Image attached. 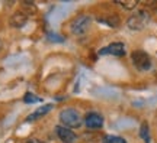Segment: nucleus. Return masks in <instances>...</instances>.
Masks as SVG:
<instances>
[{
    "mask_svg": "<svg viewBox=\"0 0 157 143\" xmlns=\"http://www.w3.org/2000/svg\"><path fill=\"white\" fill-rule=\"evenodd\" d=\"M99 55H113V56H124L125 55V46L121 42H113V44L105 46L103 49L99 51Z\"/></svg>",
    "mask_w": 157,
    "mask_h": 143,
    "instance_id": "5",
    "label": "nucleus"
},
{
    "mask_svg": "<svg viewBox=\"0 0 157 143\" xmlns=\"http://www.w3.org/2000/svg\"><path fill=\"white\" fill-rule=\"evenodd\" d=\"M25 103H36V101H41V98H38V97H35L34 94L28 93L26 95H25Z\"/></svg>",
    "mask_w": 157,
    "mask_h": 143,
    "instance_id": "14",
    "label": "nucleus"
},
{
    "mask_svg": "<svg viewBox=\"0 0 157 143\" xmlns=\"http://www.w3.org/2000/svg\"><path fill=\"white\" fill-rule=\"evenodd\" d=\"M60 121L64 124V127H73V129H76V127L82 126L83 117L74 109H64L60 113Z\"/></svg>",
    "mask_w": 157,
    "mask_h": 143,
    "instance_id": "1",
    "label": "nucleus"
},
{
    "mask_svg": "<svg viewBox=\"0 0 157 143\" xmlns=\"http://www.w3.org/2000/svg\"><path fill=\"white\" fill-rule=\"evenodd\" d=\"M84 123H86V126L89 129L96 130V129H101L103 126V117L99 113H96V111H90V113L84 116Z\"/></svg>",
    "mask_w": 157,
    "mask_h": 143,
    "instance_id": "6",
    "label": "nucleus"
},
{
    "mask_svg": "<svg viewBox=\"0 0 157 143\" xmlns=\"http://www.w3.org/2000/svg\"><path fill=\"white\" fill-rule=\"evenodd\" d=\"M56 133H57V136H58V139H60L63 143H74L77 140L76 133H73L70 129H67V127H64V126H57Z\"/></svg>",
    "mask_w": 157,
    "mask_h": 143,
    "instance_id": "7",
    "label": "nucleus"
},
{
    "mask_svg": "<svg viewBox=\"0 0 157 143\" xmlns=\"http://www.w3.org/2000/svg\"><path fill=\"white\" fill-rule=\"evenodd\" d=\"M147 7H148L151 12H156V13H157V2H151V3H148V5H147Z\"/></svg>",
    "mask_w": 157,
    "mask_h": 143,
    "instance_id": "15",
    "label": "nucleus"
},
{
    "mask_svg": "<svg viewBox=\"0 0 157 143\" xmlns=\"http://www.w3.org/2000/svg\"><path fill=\"white\" fill-rule=\"evenodd\" d=\"M119 6H122L124 9H127V10H132V9H135L137 7V5H138V2L137 0H128V2H117Z\"/></svg>",
    "mask_w": 157,
    "mask_h": 143,
    "instance_id": "13",
    "label": "nucleus"
},
{
    "mask_svg": "<svg viewBox=\"0 0 157 143\" xmlns=\"http://www.w3.org/2000/svg\"><path fill=\"white\" fill-rule=\"evenodd\" d=\"M51 109H52V104H45V105H41L39 109H36V110L32 113V114L29 116L26 120L28 121H34L36 120V119H39V117H42V116H45L47 113H50Z\"/></svg>",
    "mask_w": 157,
    "mask_h": 143,
    "instance_id": "9",
    "label": "nucleus"
},
{
    "mask_svg": "<svg viewBox=\"0 0 157 143\" xmlns=\"http://www.w3.org/2000/svg\"><path fill=\"white\" fill-rule=\"evenodd\" d=\"M148 20H150L148 12L140 10L138 13H135V15H132V16L129 17L127 25H128V28L132 29V30H141V29L148 23Z\"/></svg>",
    "mask_w": 157,
    "mask_h": 143,
    "instance_id": "2",
    "label": "nucleus"
},
{
    "mask_svg": "<svg viewBox=\"0 0 157 143\" xmlns=\"http://www.w3.org/2000/svg\"><path fill=\"white\" fill-rule=\"evenodd\" d=\"M99 22H103L106 23L108 26H111V28H118L119 26V17L118 16H106V17H101L99 19Z\"/></svg>",
    "mask_w": 157,
    "mask_h": 143,
    "instance_id": "10",
    "label": "nucleus"
},
{
    "mask_svg": "<svg viewBox=\"0 0 157 143\" xmlns=\"http://www.w3.org/2000/svg\"><path fill=\"white\" fill-rule=\"evenodd\" d=\"M90 22H92V19H90V16H87V15L77 16L73 22H71V32H73L74 35H83V33L89 29Z\"/></svg>",
    "mask_w": 157,
    "mask_h": 143,
    "instance_id": "4",
    "label": "nucleus"
},
{
    "mask_svg": "<svg viewBox=\"0 0 157 143\" xmlns=\"http://www.w3.org/2000/svg\"><path fill=\"white\" fill-rule=\"evenodd\" d=\"M140 136L143 138V140L146 143L150 142V130H148V124H147V123H143V124H141Z\"/></svg>",
    "mask_w": 157,
    "mask_h": 143,
    "instance_id": "12",
    "label": "nucleus"
},
{
    "mask_svg": "<svg viewBox=\"0 0 157 143\" xmlns=\"http://www.w3.org/2000/svg\"><path fill=\"white\" fill-rule=\"evenodd\" d=\"M26 22H28V16H26L22 10L15 12L10 16V25L13 28H22Z\"/></svg>",
    "mask_w": 157,
    "mask_h": 143,
    "instance_id": "8",
    "label": "nucleus"
},
{
    "mask_svg": "<svg viewBox=\"0 0 157 143\" xmlns=\"http://www.w3.org/2000/svg\"><path fill=\"white\" fill-rule=\"evenodd\" d=\"M0 49H2V41H0Z\"/></svg>",
    "mask_w": 157,
    "mask_h": 143,
    "instance_id": "17",
    "label": "nucleus"
},
{
    "mask_svg": "<svg viewBox=\"0 0 157 143\" xmlns=\"http://www.w3.org/2000/svg\"><path fill=\"white\" fill-rule=\"evenodd\" d=\"M102 143H127V140L119 136H112V134H106L102 139Z\"/></svg>",
    "mask_w": 157,
    "mask_h": 143,
    "instance_id": "11",
    "label": "nucleus"
},
{
    "mask_svg": "<svg viewBox=\"0 0 157 143\" xmlns=\"http://www.w3.org/2000/svg\"><path fill=\"white\" fill-rule=\"evenodd\" d=\"M28 143H44L42 140H39V139H29Z\"/></svg>",
    "mask_w": 157,
    "mask_h": 143,
    "instance_id": "16",
    "label": "nucleus"
},
{
    "mask_svg": "<svg viewBox=\"0 0 157 143\" xmlns=\"http://www.w3.org/2000/svg\"><path fill=\"white\" fill-rule=\"evenodd\" d=\"M131 59L140 71H147L151 66V59H150L148 54L144 51H134L131 54Z\"/></svg>",
    "mask_w": 157,
    "mask_h": 143,
    "instance_id": "3",
    "label": "nucleus"
}]
</instances>
